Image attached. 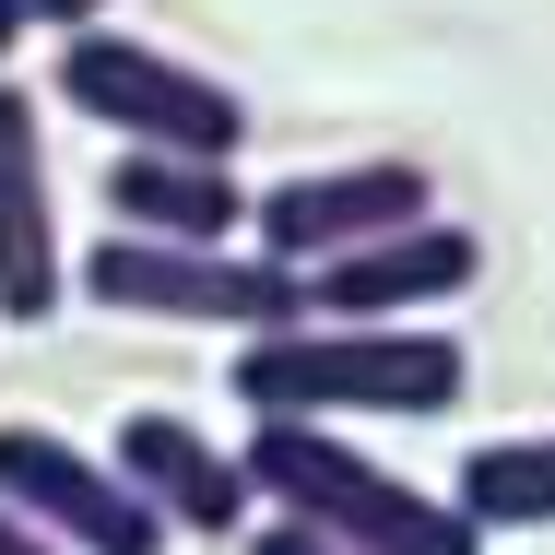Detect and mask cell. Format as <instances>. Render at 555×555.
I'll list each match as a JSON object with an SVG mask.
<instances>
[{
    "label": "cell",
    "mask_w": 555,
    "mask_h": 555,
    "mask_svg": "<svg viewBox=\"0 0 555 555\" xmlns=\"http://www.w3.org/2000/svg\"><path fill=\"white\" fill-rule=\"evenodd\" d=\"M0 508L36 520L60 555H166V520L107 473V449H72L60 426H0Z\"/></svg>",
    "instance_id": "cell-6"
},
{
    "label": "cell",
    "mask_w": 555,
    "mask_h": 555,
    "mask_svg": "<svg viewBox=\"0 0 555 555\" xmlns=\"http://www.w3.org/2000/svg\"><path fill=\"white\" fill-rule=\"evenodd\" d=\"M473 284H485V236L461 214H426V224H402V236H378V248H354V260H320V272H308V320L414 332L426 308L473 296Z\"/></svg>",
    "instance_id": "cell-7"
},
{
    "label": "cell",
    "mask_w": 555,
    "mask_h": 555,
    "mask_svg": "<svg viewBox=\"0 0 555 555\" xmlns=\"http://www.w3.org/2000/svg\"><path fill=\"white\" fill-rule=\"evenodd\" d=\"M72 284L118 320H190V332H296L308 320V272L260 260V248H154V236H95L72 260Z\"/></svg>",
    "instance_id": "cell-4"
},
{
    "label": "cell",
    "mask_w": 555,
    "mask_h": 555,
    "mask_svg": "<svg viewBox=\"0 0 555 555\" xmlns=\"http://www.w3.org/2000/svg\"><path fill=\"white\" fill-rule=\"evenodd\" d=\"M0 555H60V544H48L36 520H12V508H0Z\"/></svg>",
    "instance_id": "cell-14"
},
{
    "label": "cell",
    "mask_w": 555,
    "mask_h": 555,
    "mask_svg": "<svg viewBox=\"0 0 555 555\" xmlns=\"http://www.w3.org/2000/svg\"><path fill=\"white\" fill-rule=\"evenodd\" d=\"M236 544H248V555H343V544H320V532H296V520H248Z\"/></svg>",
    "instance_id": "cell-12"
},
{
    "label": "cell",
    "mask_w": 555,
    "mask_h": 555,
    "mask_svg": "<svg viewBox=\"0 0 555 555\" xmlns=\"http://www.w3.org/2000/svg\"><path fill=\"white\" fill-rule=\"evenodd\" d=\"M107 473L166 520V532H202V544H224V532H248V473H236V449H214L190 414H166V402H142V414H118L107 438Z\"/></svg>",
    "instance_id": "cell-8"
},
{
    "label": "cell",
    "mask_w": 555,
    "mask_h": 555,
    "mask_svg": "<svg viewBox=\"0 0 555 555\" xmlns=\"http://www.w3.org/2000/svg\"><path fill=\"white\" fill-rule=\"evenodd\" d=\"M426 214H438V178L414 154H354V166H296L284 190H260L248 236L284 272H320V260H354V248H378V236H402Z\"/></svg>",
    "instance_id": "cell-5"
},
{
    "label": "cell",
    "mask_w": 555,
    "mask_h": 555,
    "mask_svg": "<svg viewBox=\"0 0 555 555\" xmlns=\"http://www.w3.org/2000/svg\"><path fill=\"white\" fill-rule=\"evenodd\" d=\"M48 72H60V107H83L95 130H118L130 154L236 166V142H248V107H236V83H224V72H190L178 48H142V36H118V24L60 36V48H48Z\"/></svg>",
    "instance_id": "cell-3"
},
{
    "label": "cell",
    "mask_w": 555,
    "mask_h": 555,
    "mask_svg": "<svg viewBox=\"0 0 555 555\" xmlns=\"http://www.w3.org/2000/svg\"><path fill=\"white\" fill-rule=\"evenodd\" d=\"M107 236H154V248H236V236H248V190H236V166L118 154V166H107Z\"/></svg>",
    "instance_id": "cell-10"
},
{
    "label": "cell",
    "mask_w": 555,
    "mask_h": 555,
    "mask_svg": "<svg viewBox=\"0 0 555 555\" xmlns=\"http://www.w3.org/2000/svg\"><path fill=\"white\" fill-rule=\"evenodd\" d=\"M449 508L473 532H555V438H496V449H461V485Z\"/></svg>",
    "instance_id": "cell-11"
},
{
    "label": "cell",
    "mask_w": 555,
    "mask_h": 555,
    "mask_svg": "<svg viewBox=\"0 0 555 555\" xmlns=\"http://www.w3.org/2000/svg\"><path fill=\"white\" fill-rule=\"evenodd\" d=\"M12 60H24V0H0V83H12Z\"/></svg>",
    "instance_id": "cell-15"
},
{
    "label": "cell",
    "mask_w": 555,
    "mask_h": 555,
    "mask_svg": "<svg viewBox=\"0 0 555 555\" xmlns=\"http://www.w3.org/2000/svg\"><path fill=\"white\" fill-rule=\"evenodd\" d=\"M72 296V248L48 214V130L24 107V83H0V320H48Z\"/></svg>",
    "instance_id": "cell-9"
},
{
    "label": "cell",
    "mask_w": 555,
    "mask_h": 555,
    "mask_svg": "<svg viewBox=\"0 0 555 555\" xmlns=\"http://www.w3.org/2000/svg\"><path fill=\"white\" fill-rule=\"evenodd\" d=\"M236 473H248V496H260L272 520H296V532H320V544H343V555H485V532H473L449 496L402 485V473L366 461V449H343L332 426H248Z\"/></svg>",
    "instance_id": "cell-2"
},
{
    "label": "cell",
    "mask_w": 555,
    "mask_h": 555,
    "mask_svg": "<svg viewBox=\"0 0 555 555\" xmlns=\"http://www.w3.org/2000/svg\"><path fill=\"white\" fill-rule=\"evenodd\" d=\"M118 0H24V24H48V36H83V24H107Z\"/></svg>",
    "instance_id": "cell-13"
},
{
    "label": "cell",
    "mask_w": 555,
    "mask_h": 555,
    "mask_svg": "<svg viewBox=\"0 0 555 555\" xmlns=\"http://www.w3.org/2000/svg\"><path fill=\"white\" fill-rule=\"evenodd\" d=\"M236 402L248 426H343V414H461L473 390V354L449 332H354V320H296V332H260L236 366Z\"/></svg>",
    "instance_id": "cell-1"
}]
</instances>
